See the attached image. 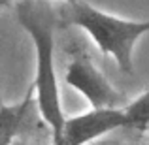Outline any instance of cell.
Segmentation results:
<instances>
[{
  "instance_id": "4",
  "label": "cell",
  "mask_w": 149,
  "mask_h": 145,
  "mask_svg": "<svg viewBox=\"0 0 149 145\" xmlns=\"http://www.w3.org/2000/svg\"><path fill=\"white\" fill-rule=\"evenodd\" d=\"M123 109H89L64 123L62 138L57 145H87L117 128H125Z\"/></svg>"
},
{
  "instance_id": "7",
  "label": "cell",
  "mask_w": 149,
  "mask_h": 145,
  "mask_svg": "<svg viewBox=\"0 0 149 145\" xmlns=\"http://www.w3.org/2000/svg\"><path fill=\"white\" fill-rule=\"evenodd\" d=\"M62 2H64V4H68V2H76V0H62Z\"/></svg>"
},
{
  "instance_id": "3",
  "label": "cell",
  "mask_w": 149,
  "mask_h": 145,
  "mask_svg": "<svg viewBox=\"0 0 149 145\" xmlns=\"http://www.w3.org/2000/svg\"><path fill=\"white\" fill-rule=\"evenodd\" d=\"M64 79L72 89L85 96L93 109H123L128 105L127 94L113 87L85 55H77L68 64Z\"/></svg>"
},
{
  "instance_id": "6",
  "label": "cell",
  "mask_w": 149,
  "mask_h": 145,
  "mask_svg": "<svg viewBox=\"0 0 149 145\" xmlns=\"http://www.w3.org/2000/svg\"><path fill=\"white\" fill-rule=\"evenodd\" d=\"M125 113V123L130 130L136 132H146L149 130V89L136 96L132 102H128L127 108H123Z\"/></svg>"
},
{
  "instance_id": "2",
  "label": "cell",
  "mask_w": 149,
  "mask_h": 145,
  "mask_svg": "<svg viewBox=\"0 0 149 145\" xmlns=\"http://www.w3.org/2000/svg\"><path fill=\"white\" fill-rule=\"evenodd\" d=\"M58 21L66 26H79L95 40L96 47L104 55L113 57L123 74L134 72L136 42L149 32V19L130 21L106 13L85 0L62 4L58 10Z\"/></svg>"
},
{
  "instance_id": "8",
  "label": "cell",
  "mask_w": 149,
  "mask_h": 145,
  "mask_svg": "<svg viewBox=\"0 0 149 145\" xmlns=\"http://www.w3.org/2000/svg\"><path fill=\"white\" fill-rule=\"evenodd\" d=\"M13 145H25V143H23V142H15Z\"/></svg>"
},
{
  "instance_id": "5",
  "label": "cell",
  "mask_w": 149,
  "mask_h": 145,
  "mask_svg": "<svg viewBox=\"0 0 149 145\" xmlns=\"http://www.w3.org/2000/svg\"><path fill=\"white\" fill-rule=\"evenodd\" d=\"M36 102V89L34 83L30 85L29 92L17 104H6L2 102V145H13L17 139L21 128L25 126V121L29 117Z\"/></svg>"
},
{
  "instance_id": "1",
  "label": "cell",
  "mask_w": 149,
  "mask_h": 145,
  "mask_svg": "<svg viewBox=\"0 0 149 145\" xmlns=\"http://www.w3.org/2000/svg\"><path fill=\"white\" fill-rule=\"evenodd\" d=\"M17 21L29 32L36 51V105L42 119L49 126L51 145H57L62 138L66 117L62 113L58 77L55 68V28L57 11L47 0H21L15 8Z\"/></svg>"
}]
</instances>
